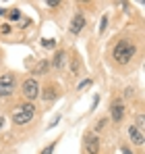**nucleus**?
<instances>
[{"mask_svg":"<svg viewBox=\"0 0 145 154\" xmlns=\"http://www.w3.org/2000/svg\"><path fill=\"white\" fill-rule=\"evenodd\" d=\"M89 83H91V81H89V79H85V81H81V83H79V85H77V90H79V92H81V90H85V88H87V85H89Z\"/></svg>","mask_w":145,"mask_h":154,"instance_id":"f3484780","label":"nucleus"},{"mask_svg":"<svg viewBox=\"0 0 145 154\" xmlns=\"http://www.w3.org/2000/svg\"><path fill=\"white\" fill-rule=\"evenodd\" d=\"M17 90V77L13 73H4L0 77V98H8L13 96Z\"/></svg>","mask_w":145,"mask_h":154,"instance_id":"7ed1b4c3","label":"nucleus"},{"mask_svg":"<svg viewBox=\"0 0 145 154\" xmlns=\"http://www.w3.org/2000/svg\"><path fill=\"white\" fill-rule=\"evenodd\" d=\"M21 90H23V96L27 100H35V98L40 96V83H37V79H33V77L25 79Z\"/></svg>","mask_w":145,"mask_h":154,"instance_id":"20e7f679","label":"nucleus"},{"mask_svg":"<svg viewBox=\"0 0 145 154\" xmlns=\"http://www.w3.org/2000/svg\"><path fill=\"white\" fill-rule=\"evenodd\" d=\"M106 27H108V15H104V17H102V25H99V31L104 33V31H106Z\"/></svg>","mask_w":145,"mask_h":154,"instance_id":"2eb2a0df","label":"nucleus"},{"mask_svg":"<svg viewBox=\"0 0 145 154\" xmlns=\"http://www.w3.org/2000/svg\"><path fill=\"white\" fill-rule=\"evenodd\" d=\"M40 96L44 98V102H54L58 98V92H56V85H46L44 92H40Z\"/></svg>","mask_w":145,"mask_h":154,"instance_id":"6e6552de","label":"nucleus"},{"mask_svg":"<svg viewBox=\"0 0 145 154\" xmlns=\"http://www.w3.org/2000/svg\"><path fill=\"white\" fill-rule=\"evenodd\" d=\"M54 148H56V142H52L48 148H44V150H42V154H52V152H54Z\"/></svg>","mask_w":145,"mask_h":154,"instance_id":"dca6fc26","label":"nucleus"},{"mask_svg":"<svg viewBox=\"0 0 145 154\" xmlns=\"http://www.w3.org/2000/svg\"><path fill=\"white\" fill-rule=\"evenodd\" d=\"M58 4H60L58 0H50V2H48V6H52V8H54V6H58Z\"/></svg>","mask_w":145,"mask_h":154,"instance_id":"4be33fe9","label":"nucleus"},{"mask_svg":"<svg viewBox=\"0 0 145 154\" xmlns=\"http://www.w3.org/2000/svg\"><path fill=\"white\" fill-rule=\"evenodd\" d=\"M122 154H133V152H131L129 148H122Z\"/></svg>","mask_w":145,"mask_h":154,"instance_id":"5701e85b","label":"nucleus"},{"mask_svg":"<svg viewBox=\"0 0 145 154\" xmlns=\"http://www.w3.org/2000/svg\"><path fill=\"white\" fill-rule=\"evenodd\" d=\"M42 46H44V48H54V46H56V40H52V38H44V40H42Z\"/></svg>","mask_w":145,"mask_h":154,"instance_id":"ddd939ff","label":"nucleus"},{"mask_svg":"<svg viewBox=\"0 0 145 154\" xmlns=\"http://www.w3.org/2000/svg\"><path fill=\"white\" fill-rule=\"evenodd\" d=\"M8 17H10L13 21H19V19H21V11H19V8H15V11H8Z\"/></svg>","mask_w":145,"mask_h":154,"instance_id":"4468645a","label":"nucleus"},{"mask_svg":"<svg viewBox=\"0 0 145 154\" xmlns=\"http://www.w3.org/2000/svg\"><path fill=\"white\" fill-rule=\"evenodd\" d=\"M72 73H75V75L79 73V63H77V58H72Z\"/></svg>","mask_w":145,"mask_h":154,"instance_id":"6ab92c4d","label":"nucleus"},{"mask_svg":"<svg viewBox=\"0 0 145 154\" xmlns=\"http://www.w3.org/2000/svg\"><path fill=\"white\" fill-rule=\"evenodd\" d=\"M122 117H124V104H122L120 100L112 102V119L118 123V121H122Z\"/></svg>","mask_w":145,"mask_h":154,"instance_id":"9d476101","label":"nucleus"},{"mask_svg":"<svg viewBox=\"0 0 145 154\" xmlns=\"http://www.w3.org/2000/svg\"><path fill=\"white\" fill-rule=\"evenodd\" d=\"M2 125H4V119H2V117H0V127H2Z\"/></svg>","mask_w":145,"mask_h":154,"instance_id":"393cba45","label":"nucleus"},{"mask_svg":"<svg viewBox=\"0 0 145 154\" xmlns=\"http://www.w3.org/2000/svg\"><path fill=\"white\" fill-rule=\"evenodd\" d=\"M35 117V106L31 102H25V104H19L13 112V123L15 125H27L31 119Z\"/></svg>","mask_w":145,"mask_h":154,"instance_id":"f03ea898","label":"nucleus"},{"mask_svg":"<svg viewBox=\"0 0 145 154\" xmlns=\"http://www.w3.org/2000/svg\"><path fill=\"white\" fill-rule=\"evenodd\" d=\"M135 127L139 129V131H143V127H145V117H143V112H139L137 115V125Z\"/></svg>","mask_w":145,"mask_h":154,"instance_id":"f8f14e48","label":"nucleus"},{"mask_svg":"<svg viewBox=\"0 0 145 154\" xmlns=\"http://www.w3.org/2000/svg\"><path fill=\"white\" fill-rule=\"evenodd\" d=\"M83 27H85V17L81 15V13H77L75 17H72V21H71V33H81L83 31Z\"/></svg>","mask_w":145,"mask_h":154,"instance_id":"423d86ee","label":"nucleus"},{"mask_svg":"<svg viewBox=\"0 0 145 154\" xmlns=\"http://www.w3.org/2000/svg\"><path fill=\"white\" fill-rule=\"evenodd\" d=\"M135 44L133 42H129V40H120L116 46H114V60L118 63V65H126V63H131V58L135 56Z\"/></svg>","mask_w":145,"mask_h":154,"instance_id":"f257e3e1","label":"nucleus"},{"mask_svg":"<svg viewBox=\"0 0 145 154\" xmlns=\"http://www.w3.org/2000/svg\"><path fill=\"white\" fill-rule=\"evenodd\" d=\"M48 60H42V63H40V65H37V69H35V73H37V75H42V73H46V71H48Z\"/></svg>","mask_w":145,"mask_h":154,"instance_id":"9b49d317","label":"nucleus"},{"mask_svg":"<svg viewBox=\"0 0 145 154\" xmlns=\"http://www.w3.org/2000/svg\"><path fill=\"white\" fill-rule=\"evenodd\" d=\"M97 102H99V96H96V98H93V102H91V110H93V108H97Z\"/></svg>","mask_w":145,"mask_h":154,"instance_id":"412c9836","label":"nucleus"},{"mask_svg":"<svg viewBox=\"0 0 145 154\" xmlns=\"http://www.w3.org/2000/svg\"><path fill=\"white\" fill-rule=\"evenodd\" d=\"M0 15H6V11H4V8H2V6H0Z\"/></svg>","mask_w":145,"mask_h":154,"instance_id":"b1692460","label":"nucleus"},{"mask_svg":"<svg viewBox=\"0 0 145 154\" xmlns=\"http://www.w3.org/2000/svg\"><path fill=\"white\" fill-rule=\"evenodd\" d=\"M58 121H60V115H56V117L52 119V123H50L48 127H56V125H58Z\"/></svg>","mask_w":145,"mask_h":154,"instance_id":"aec40b11","label":"nucleus"},{"mask_svg":"<svg viewBox=\"0 0 145 154\" xmlns=\"http://www.w3.org/2000/svg\"><path fill=\"white\" fill-rule=\"evenodd\" d=\"M106 123H108V119H99V123H97V125H96V131H99V129L104 127Z\"/></svg>","mask_w":145,"mask_h":154,"instance_id":"a211bd4d","label":"nucleus"},{"mask_svg":"<svg viewBox=\"0 0 145 154\" xmlns=\"http://www.w3.org/2000/svg\"><path fill=\"white\" fill-rule=\"evenodd\" d=\"M64 65H67V52H64V50H58L56 54H54L52 67H54V69H58V71H62V69H64Z\"/></svg>","mask_w":145,"mask_h":154,"instance_id":"1a4fd4ad","label":"nucleus"},{"mask_svg":"<svg viewBox=\"0 0 145 154\" xmlns=\"http://www.w3.org/2000/svg\"><path fill=\"white\" fill-rule=\"evenodd\" d=\"M85 150H87V154H99V137L97 135H93V133L85 135Z\"/></svg>","mask_w":145,"mask_h":154,"instance_id":"39448f33","label":"nucleus"},{"mask_svg":"<svg viewBox=\"0 0 145 154\" xmlns=\"http://www.w3.org/2000/svg\"><path fill=\"white\" fill-rule=\"evenodd\" d=\"M129 137H131V142L137 144V146H143V142H145L143 131H139L135 125H129Z\"/></svg>","mask_w":145,"mask_h":154,"instance_id":"0eeeda50","label":"nucleus"}]
</instances>
